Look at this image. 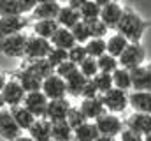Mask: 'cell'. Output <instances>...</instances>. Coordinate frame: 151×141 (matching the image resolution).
Segmentation results:
<instances>
[{"instance_id": "6da1fadb", "label": "cell", "mask_w": 151, "mask_h": 141, "mask_svg": "<svg viewBox=\"0 0 151 141\" xmlns=\"http://www.w3.org/2000/svg\"><path fill=\"white\" fill-rule=\"evenodd\" d=\"M148 21L134 9L130 7H125L123 9V14H121V20L118 21L116 25V32L121 34L128 42H141L142 37H144V32L148 28Z\"/></svg>"}, {"instance_id": "7a4b0ae2", "label": "cell", "mask_w": 151, "mask_h": 141, "mask_svg": "<svg viewBox=\"0 0 151 141\" xmlns=\"http://www.w3.org/2000/svg\"><path fill=\"white\" fill-rule=\"evenodd\" d=\"M118 62H119V67H125L128 70L146 64V49L142 42H128V46L118 57Z\"/></svg>"}, {"instance_id": "3957f363", "label": "cell", "mask_w": 151, "mask_h": 141, "mask_svg": "<svg viewBox=\"0 0 151 141\" xmlns=\"http://www.w3.org/2000/svg\"><path fill=\"white\" fill-rule=\"evenodd\" d=\"M51 42L47 39H42L39 35L32 34L27 37V44H25V53H23V60H39V58H46L51 51Z\"/></svg>"}, {"instance_id": "277c9868", "label": "cell", "mask_w": 151, "mask_h": 141, "mask_svg": "<svg viewBox=\"0 0 151 141\" xmlns=\"http://www.w3.org/2000/svg\"><path fill=\"white\" fill-rule=\"evenodd\" d=\"M100 99H102V104L106 108V111H109V113L119 115V113H123L128 108V92L119 90L116 86L107 90L106 94H102Z\"/></svg>"}, {"instance_id": "5b68a950", "label": "cell", "mask_w": 151, "mask_h": 141, "mask_svg": "<svg viewBox=\"0 0 151 141\" xmlns=\"http://www.w3.org/2000/svg\"><path fill=\"white\" fill-rule=\"evenodd\" d=\"M27 37L28 35L25 34V32L2 37L0 39V53L5 55V57H12V58H23Z\"/></svg>"}, {"instance_id": "8992f818", "label": "cell", "mask_w": 151, "mask_h": 141, "mask_svg": "<svg viewBox=\"0 0 151 141\" xmlns=\"http://www.w3.org/2000/svg\"><path fill=\"white\" fill-rule=\"evenodd\" d=\"M95 124H97V129H99L100 134H104V136H113V138H118L119 132H121L123 127H125L121 116L116 115V113H109V111L102 113V115L95 120Z\"/></svg>"}, {"instance_id": "52a82bcc", "label": "cell", "mask_w": 151, "mask_h": 141, "mask_svg": "<svg viewBox=\"0 0 151 141\" xmlns=\"http://www.w3.org/2000/svg\"><path fill=\"white\" fill-rule=\"evenodd\" d=\"M28 27H30V20L27 18V14L0 16V39L25 32V28H28Z\"/></svg>"}, {"instance_id": "ba28073f", "label": "cell", "mask_w": 151, "mask_h": 141, "mask_svg": "<svg viewBox=\"0 0 151 141\" xmlns=\"http://www.w3.org/2000/svg\"><path fill=\"white\" fill-rule=\"evenodd\" d=\"M42 94L51 101V99H62L67 97V86H65V79L60 78L58 74H51L47 78L42 79V86H40Z\"/></svg>"}, {"instance_id": "9c48e42d", "label": "cell", "mask_w": 151, "mask_h": 141, "mask_svg": "<svg viewBox=\"0 0 151 141\" xmlns=\"http://www.w3.org/2000/svg\"><path fill=\"white\" fill-rule=\"evenodd\" d=\"M2 92V97H4V102H5V108H12V106H19L23 104V99L27 95V92L23 90V86L9 76L7 83L4 85V88L0 90Z\"/></svg>"}, {"instance_id": "30bf717a", "label": "cell", "mask_w": 151, "mask_h": 141, "mask_svg": "<svg viewBox=\"0 0 151 141\" xmlns=\"http://www.w3.org/2000/svg\"><path fill=\"white\" fill-rule=\"evenodd\" d=\"M47 102H49V99L42 94V90L27 92V95H25V99H23V106H25L35 118H44V116H46Z\"/></svg>"}, {"instance_id": "8fae6325", "label": "cell", "mask_w": 151, "mask_h": 141, "mask_svg": "<svg viewBox=\"0 0 151 141\" xmlns=\"http://www.w3.org/2000/svg\"><path fill=\"white\" fill-rule=\"evenodd\" d=\"M23 131L18 127V124L14 122L9 108L0 109V138L5 141H14Z\"/></svg>"}, {"instance_id": "7c38bea8", "label": "cell", "mask_w": 151, "mask_h": 141, "mask_svg": "<svg viewBox=\"0 0 151 141\" xmlns=\"http://www.w3.org/2000/svg\"><path fill=\"white\" fill-rule=\"evenodd\" d=\"M130 76H132V90L151 92V62L130 69Z\"/></svg>"}, {"instance_id": "4fadbf2b", "label": "cell", "mask_w": 151, "mask_h": 141, "mask_svg": "<svg viewBox=\"0 0 151 141\" xmlns=\"http://www.w3.org/2000/svg\"><path fill=\"white\" fill-rule=\"evenodd\" d=\"M9 76L14 78V79L23 86L25 92H37V90H40V86H42V79L37 78L34 72H30L28 69H25V67L16 69L14 72H11Z\"/></svg>"}, {"instance_id": "5bb4252c", "label": "cell", "mask_w": 151, "mask_h": 141, "mask_svg": "<svg viewBox=\"0 0 151 141\" xmlns=\"http://www.w3.org/2000/svg\"><path fill=\"white\" fill-rule=\"evenodd\" d=\"M72 108L70 101L67 97H62V99H51L47 102V109H46V116L49 122H56V120H65L67 118V113L69 109Z\"/></svg>"}, {"instance_id": "9a60e30c", "label": "cell", "mask_w": 151, "mask_h": 141, "mask_svg": "<svg viewBox=\"0 0 151 141\" xmlns=\"http://www.w3.org/2000/svg\"><path fill=\"white\" fill-rule=\"evenodd\" d=\"M123 124H125V127H130L142 136L151 134V113H135L134 111Z\"/></svg>"}, {"instance_id": "2e32d148", "label": "cell", "mask_w": 151, "mask_h": 141, "mask_svg": "<svg viewBox=\"0 0 151 141\" xmlns=\"http://www.w3.org/2000/svg\"><path fill=\"white\" fill-rule=\"evenodd\" d=\"M123 9H125V7H123L118 0H111L107 5L100 7V20H102L109 28H116L118 21L121 20Z\"/></svg>"}, {"instance_id": "e0dca14e", "label": "cell", "mask_w": 151, "mask_h": 141, "mask_svg": "<svg viewBox=\"0 0 151 141\" xmlns=\"http://www.w3.org/2000/svg\"><path fill=\"white\" fill-rule=\"evenodd\" d=\"M128 106L135 113H151V92L132 90L128 94Z\"/></svg>"}, {"instance_id": "ac0fdd59", "label": "cell", "mask_w": 151, "mask_h": 141, "mask_svg": "<svg viewBox=\"0 0 151 141\" xmlns=\"http://www.w3.org/2000/svg\"><path fill=\"white\" fill-rule=\"evenodd\" d=\"M79 109L83 111V115L86 116V120H91V122H95L102 113H106V108L102 104L100 95L99 97H91V99H81Z\"/></svg>"}, {"instance_id": "d6986e66", "label": "cell", "mask_w": 151, "mask_h": 141, "mask_svg": "<svg viewBox=\"0 0 151 141\" xmlns=\"http://www.w3.org/2000/svg\"><path fill=\"white\" fill-rule=\"evenodd\" d=\"M62 4L60 2H44V4H37L34 7V11L30 12L32 20H56L58 12H60Z\"/></svg>"}, {"instance_id": "ffe728a7", "label": "cell", "mask_w": 151, "mask_h": 141, "mask_svg": "<svg viewBox=\"0 0 151 141\" xmlns=\"http://www.w3.org/2000/svg\"><path fill=\"white\" fill-rule=\"evenodd\" d=\"M27 132L34 141H51V122L47 118H35Z\"/></svg>"}, {"instance_id": "44dd1931", "label": "cell", "mask_w": 151, "mask_h": 141, "mask_svg": "<svg viewBox=\"0 0 151 141\" xmlns=\"http://www.w3.org/2000/svg\"><path fill=\"white\" fill-rule=\"evenodd\" d=\"M49 42H51L53 48H62L65 51H69L74 44H77L72 32H70V28H63V27H58L56 28V32L51 35Z\"/></svg>"}, {"instance_id": "7402d4cb", "label": "cell", "mask_w": 151, "mask_h": 141, "mask_svg": "<svg viewBox=\"0 0 151 141\" xmlns=\"http://www.w3.org/2000/svg\"><path fill=\"white\" fill-rule=\"evenodd\" d=\"M25 69H28L30 72H34L37 78L44 79L47 76H51L55 72V67L47 62V58H39V60H23V65Z\"/></svg>"}, {"instance_id": "603a6c76", "label": "cell", "mask_w": 151, "mask_h": 141, "mask_svg": "<svg viewBox=\"0 0 151 141\" xmlns=\"http://www.w3.org/2000/svg\"><path fill=\"white\" fill-rule=\"evenodd\" d=\"M9 111H11L14 122L18 124V127H19L21 131H28V129L32 127V124L35 122V116H34L23 104L12 106V108H9Z\"/></svg>"}, {"instance_id": "cb8c5ba5", "label": "cell", "mask_w": 151, "mask_h": 141, "mask_svg": "<svg viewBox=\"0 0 151 141\" xmlns=\"http://www.w3.org/2000/svg\"><path fill=\"white\" fill-rule=\"evenodd\" d=\"M74 129L67 124V120L51 122V141H72Z\"/></svg>"}, {"instance_id": "d4e9b609", "label": "cell", "mask_w": 151, "mask_h": 141, "mask_svg": "<svg viewBox=\"0 0 151 141\" xmlns=\"http://www.w3.org/2000/svg\"><path fill=\"white\" fill-rule=\"evenodd\" d=\"M86 81H88V78L86 76H83L79 69L76 70L72 76H69L67 79H65V86H67V97H81V92H83V88H84V85H86Z\"/></svg>"}, {"instance_id": "484cf974", "label": "cell", "mask_w": 151, "mask_h": 141, "mask_svg": "<svg viewBox=\"0 0 151 141\" xmlns=\"http://www.w3.org/2000/svg\"><path fill=\"white\" fill-rule=\"evenodd\" d=\"M99 129H97V124L88 120L84 122L83 125L76 127L74 129V141H95L99 138Z\"/></svg>"}, {"instance_id": "4316f807", "label": "cell", "mask_w": 151, "mask_h": 141, "mask_svg": "<svg viewBox=\"0 0 151 141\" xmlns=\"http://www.w3.org/2000/svg\"><path fill=\"white\" fill-rule=\"evenodd\" d=\"M60 25L56 23V20H35L34 23H32V30H34V34L39 35V37H42V39H51V35L56 32V28H58Z\"/></svg>"}, {"instance_id": "83f0119b", "label": "cell", "mask_w": 151, "mask_h": 141, "mask_svg": "<svg viewBox=\"0 0 151 141\" xmlns=\"http://www.w3.org/2000/svg\"><path fill=\"white\" fill-rule=\"evenodd\" d=\"M79 20H81L79 18V11H76L72 7H69V5H62L60 12L56 16V23L60 27H63V28H72Z\"/></svg>"}, {"instance_id": "f1b7e54d", "label": "cell", "mask_w": 151, "mask_h": 141, "mask_svg": "<svg viewBox=\"0 0 151 141\" xmlns=\"http://www.w3.org/2000/svg\"><path fill=\"white\" fill-rule=\"evenodd\" d=\"M127 46H128V41H127L121 34H118V32H114L113 35H109V37L106 39V49H107V53L113 55V57H116V58L123 53V49H125Z\"/></svg>"}, {"instance_id": "f546056e", "label": "cell", "mask_w": 151, "mask_h": 141, "mask_svg": "<svg viewBox=\"0 0 151 141\" xmlns=\"http://www.w3.org/2000/svg\"><path fill=\"white\" fill-rule=\"evenodd\" d=\"M113 86L119 88V90H132V76H130V70L125 69V67H118L113 74Z\"/></svg>"}, {"instance_id": "4dcf8cb0", "label": "cell", "mask_w": 151, "mask_h": 141, "mask_svg": "<svg viewBox=\"0 0 151 141\" xmlns=\"http://www.w3.org/2000/svg\"><path fill=\"white\" fill-rule=\"evenodd\" d=\"M79 18L84 23H91L100 18V5H97L93 0H86L79 9Z\"/></svg>"}, {"instance_id": "1f68e13d", "label": "cell", "mask_w": 151, "mask_h": 141, "mask_svg": "<svg viewBox=\"0 0 151 141\" xmlns=\"http://www.w3.org/2000/svg\"><path fill=\"white\" fill-rule=\"evenodd\" d=\"M84 48H86L88 57H93V58H99V57H102L104 53H107V49H106V39L91 37L90 41L84 42Z\"/></svg>"}, {"instance_id": "d6a6232c", "label": "cell", "mask_w": 151, "mask_h": 141, "mask_svg": "<svg viewBox=\"0 0 151 141\" xmlns=\"http://www.w3.org/2000/svg\"><path fill=\"white\" fill-rule=\"evenodd\" d=\"M91 81H93V85L97 86V90H99L100 95L113 88V76H111L109 72H100V70H99V72L91 78Z\"/></svg>"}, {"instance_id": "836d02e7", "label": "cell", "mask_w": 151, "mask_h": 141, "mask_svg": "<svg viewBox=\"0 0 151 141\" xmlns=\"http://www.w3.org/2000/svg\"><path fill=\"white\" fill-rule=\"evenodd\" d=\"M97 65H99V70H100V72H109V74H113L114 70L119 67V62H118L116 57L109 55V53H104L102 57L97 58Z\"/></svg>"}, {"instance_id": "e575fe53", "label": "cell", "mask_w": 151, "mask_h": 141, "mask_svg": "<svg viewBox=\"0 0 151 141\" xmlns=\"http://www.w3.org/2000/svg\"><path fill=\"white\" fill-rule=\"evenodd\" d=\"M70 32L74 35L76 42L77 44H84L86 41H90L91 39V35H90V27H88V23H84V21H77L74 27L70 28Z\"/></svg>"}, {"instance_id": "d590c367", "label": "cell", "mask_w": 151, "mask_h": 141, "mask_svg": "<svg viewBox=\"0 0 151 141\" xmlns=\"http://www.w3.org/2000/svg\"><path fill=\"white\" fill-rule=\"evenodd\" d=\"M79 72L83 74V76H86L88 79H91L97 72H99V65H97V58H93V57H86L79 65Z\"/></svg>"}, {"instance_id": "8d00e7d4", "label": "cell", "mask_w": 151, "mask_h": 141, "mask_svg": "<svg viewBox=\"0 0 151 141\" xmlns=\"http://www.w3.org/2000/svg\"><path fill=\"white\" fill-rule=\"evenodd\" d=\"M67 124L72 127V129H76V127H79V125H83L84 122H88L86 120V116L83 115V111L79 109V106H72L70 109H69V113H67Z\"/></svg>"}, {"instance_id": "74e56055", "label": "cell", "mask_w": 151, "mask_h": 141, "mask_svg": "<svg viewBox=\"0 0 151 141\" xmlns=\"http://www.w3.org/2000/svg\"><path fill=\"white\" fill-rule=\"evenodd\" d=\"M88 27H90V35L97 37V39H106L107 34H109V30H111L100 18L95 20V21H91V23H88Z\"/></svg>"}, {"instance_id": "f35d334b", "label": "cell", "mask_w": 151, "mask_h": 141, "mask_svg": "<svg viewBox=\"0 0 151 141\" xmlns=\"http://www.w3.org/2000/svg\"><path fill=\"white\" fill-rule=\"evenodd\" d=\"M67 57H69V60H70V62H74L76 65H79V64L88 57L84 44H74V46L67 51Z\"/></svg>"}, {"instance_id": "ab89813d", "label": "cell", "mask_w": 151, "mask_h": 141, "mask_svg": "<svg viewBox=\"0 0 151 141\" xmlns=\"http://www.w3.org/2000/svg\"><path fill=\"white\" fill-rule=\"evenodd\" d=\"M47 58V62L56 69L60 64H63L65 60H69V57H67V51L65 49H62V48H51V51H49V55L46 57Z\"/></svg>"}, {"instance_id": "60d3db41", "label": "cell", "mask_w": 151, "mask_h": 141, "mask_svg": "<svg viewBox=\"0 0 151 141\" xmlns=\"http://www.w3.org/2000/svg\"><path fill=\"white\" fill-rule=\"evenodd\" d=\"M21 14L16 0H0V16H12Z\"/></svg>"}, {"instance_id": "b9f144b4", "label": "cell", "mask_w": 151, "mask_h": 141, "mask_svg": "<svg viewBox=\"0 0 151 141\" xmlns=\"http://www.w3.org/2000/svg\"><path fill=\"white\" fill-rule=\"evenodd\" d=\"M77 69H79V67L76 65L74 62L65 60L63 64H60V65L55 69V74H58V76H60V78H63V79H67V78H69V76H72Z\"/></svg>"}, {"instance_id": "7bdbcfd3", "label": "cell", "mask_w": 151, "mask_h": 141, "mask_svg": "<svg viewBox=\"0 0 151 141\" xmlns=\"http://www.w3.org/2000/svg\"><path fill=\"white\" fill-rule=\"evenodd\" d=\"M118 138H119L118 141H144V136L142 134H139L137 131H134L130 127H123V131L119 132Z\"/></svg>"}, {"instance_id": "ee69618b", "label": "cell", "mask_w": 151, "mask_h": 141, "mask_svg": "<svg viewBox=\"0 0 151 141\" xmlns=\"http://www.w3.org/2000/svg\"><path fill=\"white\" fill-rule=\"evenodd\" d=\"M99 95L100 94H99L97 86L93 85L91 79H88L86 85H84V88H83V92H81V99H91V97H99Z\"/></svg>"}, {"instance_id": "f6af8a7d", "label": "cell", "mask_w": 151, "mask_h": 141, "mask_svg": "<svg viewBox=\"0 0 151 141\" xmlns=\"http://www.w3.org/2000/svg\"><path fill=\"white\" fill-rule=\"evenodd\" d=\"M16 2H18L21 14H30L34 11V7L37 5V0H16Z\"/></svg>"}, {"instance_id": "bcb514c9", "label": "cell", "mask_w": 151, "mask_h": 141, "mask_svg": "<svg viewBox=\"0 0 151 141\" xmlns=\"http://www.w3.org/2000/svg\"><path fill=\"white\" fill-rule=\"evenodd\" d=\"M84 2H86V0H65V5H69V7L76 9V11H79Z\"/></svg>"}, {"instance_id": "7dc6e473", "label": "cell", "mask_w": 151, "mask_h": 141, "mask_svg": "<svg viewBox=\"0 0 151 141\" xmlns=\"http://www.w3.org/2000/svg\"><path fill=\"white\" fill-rule=\"evenodd\" d=\"M7 79H9V74L4 72V70H0V90L4 88V85L7 83Z\"/></svg>"}, {"instance_id": "c3c4849f", "label": "cell", "mask_w": 151, "mask_h": 141, "mask_svg": "<svg viewBox=\"0 0 151 141\" xmlns=\"http://www.w3.org/2000/svg\"><path fill=\"white\" fill-rule=\"evenodd\" d=\"M95 141H118V138H113V136H104V134H99V138Z\"/></svg>"}, {"instance_id": "681fc988", "label": "cell", "mask_w": 151, "mask_h": 141, "mask_svg": "<svg viewBox=\"0 0 151 141\" xmlns=\"http://www.w3.org/2000/svg\"><path fill=\"white\" fill-rule=\"evenodd\" d=\"M14 141H34V140H32L28 134H23V132H21V134H19V136H18Z\"/></svg>"}, {"instance_id": "f907efd6", "label": "cell", "mask_w": 151, "mask_h": 141, "mask_svg": "<svg viewBox=\"0 0 151 141\" xmlns=\"http://www.w3.org/2000/svg\"><path fill=\"white\" fill-rule=\"evenodd\" d=\"M93 2H95L97 5H100V7H104V5H107V4H109L111 0H93Z\"/></svg>"}, {"instance_id": "816d5d0a", "label": "cell", "mask_w": 151, "mask_h": 141, "mask_svg": "<svg viewBox=\"0 0 151 141\" xmlns=\"http://www.w3.org/2000/svg\"><path fill=\"white\" fill-rule=\"evenodd\" d=\"M5 108V102H4V97H2V92H0V109Z\"/></svg>"}, {"instance_id": "f5cc1de1", "label": "cell", "mask_w": 151, "mask_h": 141, "mask_svg": "<svg viewBox=\"0 0 151 141\" xmlns=\"http://www.w3.org/2000/svg\"><path fill=\"white\" fill-rule=\"evenodd\" d=\"M44 2H60V0H37V4H44Z\"/></svg>"}, {"instance_id": "db71d44e", "label": "cell", "mask_w": 151, "mask_h": 141, "mask_svg": "<svg viewBox=\"0 0 151 141\" xmlns=\"http://www.w3.org/2000/svg\"><path fill=\"white\" fill-rule=\"evenodd\" d=\"M144 141H151V134H148V136H144Z\"/></svg>"}, {"instance_id": "11a10c76", "label": "cell", "mask_w": 151, "mask_h": 141, "mask_svg": "<svg viewBox=\"0 0 151 141\" xmlns=\"http://www.w3.org/2000/svg\"><path fill=\"white\" fill-rule=\"evenodd\" d=\"M72 141H74V140H72Z\"/></svg>"}]
</instances>
